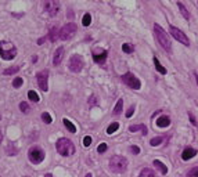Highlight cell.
<instances>
[{"label": "cell", "mask_w": 198, "mask_h": 177, "mask_svg": "<svg viewBox=\"0 0 198 177\" xmlns=\"http://www.w3.org/2000/svg\"><path fill=\"white\" fill-rule=\"evenodd\" d=\"M154 35H155V39H156V42H158L159 46H161L165 51L171 53L172 51V43H171V40H169L168 35L165 33V31L162 29L158 24L154 25Z\"/></svg>", "instance_id": "obj_1"}, {"label": "cell", "mask_w": 198, "mask_h": 177, "mask_svg": "<svg viewBox=\"0 0 198 177\" xmlns=\"http://www.w3.org/2000/svg\"><path fill=\"white\" fill-rule=\"evenodd\" d=\"M110 169H111V172L116 173V175H119V173H125L126 169H127L126 158H123L121 155H114L110 159Z\"/></svg>", "instance_id": "obj_2"}, {"label": "cell", "mask_w": 198, "mask_h": 177, "mask_svg": "<svg viewBox=\"0 0 198 177\" xmlns=\"http://www.w3.org/2000/svg\"><path fill=\"white\" fill-rule=\"evenodd\" d=\"M15 56H17V49L15 46L11 43V42H0V57L6 61L14 60Z\"/></svg>", "instance_id": "obj_3"}, {"label": "cell", "mask_w": 198, "mask_h": 177, "mask_svg": "<svg viewBox=\"0 0 198 177\" xmlns=\"http://www.w3.org/2000/svg\"><path fill=\"white\" fill-rule=\"evenodd\" d=\"M56 147H57V151H58L62 156H71V155H73V152H75V145H73V143L69 138H65V137L60 138V140L57 141Z\"/></svg>", "instance_id": "obj_4"}, {"label": "cell", "mask_w": 198, "mask_h": 177, "mask_svg": "<svg viewBox=\"0 0 198 177\" xmlns=\"http://www.w3.org/2000/svg\"><path fill=\"white\" fill-rule=\"evenodd\" d=\"M76 31H78L76 24H73V22H68V24H65L61 29H60V39H61V40L72 39V37L75 36Z\"/></svg>", "instance_id": "obj_5"}, {"label": "cell", "mask_w": 198, "mask_h": 177, "mask_svg": "<svg viewBox=\"0 0 198 177\" xmlns=\"http://www.w3.org/2000/svg\"><path fill=\"white\" fill-rule=\"evenodd\" d=\"M28 159L33 165H39L44 159V151L40 147H32L29 150V152H28Z\"/></svg>", "instance_id": "obj_6"}, {"label": "cell", "mask_w": 198, "mask_h": 177, "mask_svg": "<svg viewBox=\"0 0 198 177\" xmlns=\"http://www.w3.org/2000/svg\"><path fill=\"white\" fill-rule=\"evenodd\" d=\"M121 79H122V82L125 83L126 86H129V87L133 89V90H139L140 87H141V82H140V80L137 79L132 72L123 73V75L121 76Z\"/></svg>", "instance_id": "obj_7"}, {"label": "cell", "mask_w": 198, "mask_h": 177, "mask_svg": "<svg viewBox=\"0 0 198 177\" xmlns=\"http://www.w3.org/2000/svg\"><path fill=\"white\" fill-rule=\"evenodd\" d=\"M43 10L46 14H49L50 17H54V15L58 14L60 11V3L57 0H46L43 2Z\"/></svg>", "instance_id": "obj_8"}, {"label": "cell", "mask_w": 198, "mask_h": 177, "mask_svg": "<svg viewBox=\"0 0 198 177\" xmlns=\"http://www.w3.org/2000/svg\"><path fill=\"white\" fill-rule=\"evenodd\" d=\"M83 66H85V61L82 58V56L75 54V56L71 57V60H69V69H71L73 73L81 72V71L83 69Z\"/></svg>", "instance_id": "obj_9"}, {"label": "cell", "mask_w": 198, "mask_h": 177, "mask_svg": "<svg viewBox=\"0 0 198 177\" xmlns=\"http://www.w3.org/2000/svg\"><path fill=\"white\" fill-rule=\"evenodd\" d=\"M169 32H171V35L175 39L177 42H180V43H183L184 46H188V44H190V40H188V37L186 36V33H183V31H180L179 28L171 25V27H169Z\"/></svg>", "instance_id": "obj_10"}, {"label": "cell", "mask_w": 198, "mask_h": 177, "mask_svg": "<svg viewBox=\"0 0 198 177\" xmlns=\"http://www.w3.org/2000/svg\"><path fill=\"white\" fill-rule=\"evenodd\" d=\"M36 79H37V85H39V87L42 89L43 91H47V90H49V83H47V80H49V72H47L46 69L40 71V72H37Z\"/></svg>", "instance_id": "obj_11"}, {"label": "cell", "mask_w": 198, "mask_h": 177, "mask_svg": "<svg viewBox=\"0 0 198 177\" xmlns=\"http://www.w3.org/2000/svg\"><path fill=\"white\" fill-rule=\"evenodd\" d=\"M107 56H108V51L104 50V49H94L93 50V60H94V62H97V64H104L105 60H107Z\"/></svg>", "instance_id": "obj_12"}, {"label": "cell", "mask_w": 198, "mask_h": 177, "mask_svg": "<svg viewBox=\"0 0 198 177\" xmlns=\"http://www.w3.org/2000/svg\"><path fill=\"white\" fill-rule=\"evenodd\" d=\"M64 56H65V49L61 46V47H58L56 51H54V57H53V64L54 65H60V64L62 62V60H64Z\"/></svg>", "instance_id": "obj_13"}, {"label": "cell", "mask_w": 198, "mask_h": 177, "mask_svg": "<svg viewBox=\"0 0 198 177\" xmlns=\"http://www.w3.org/2000/svg\"><path fill=\"white\" fill-rule=\"evenodd\" d=\"M197 155V150H194V148H186V150L181 152V159L183 160H190V159H193L194 156Z\"/></svg>", "instance_id": "obj_14"}, {"label": "cell", "mask_w": 198, "mask_h": 177, "mask_svg": "<svg viewBox=\"0 0 198 177\" xmlns=\"http://www.w3.org/2000/svg\"><path fill=\"white\" fill-rule=\"evenodd\" d=\"M169 125H171V118L169 116L162 115V116H159L158 119H156V126L158 127H168Z\"/></svg>", "instance_id": "obj_15"}, {"label": "cell", "mask_w": 198, "mask_h": 177, "mask_svg": "<svg viewBox=\"0 0 198 177\" xmlns=\"http://www.w3.org/2000/svg\"><path fill=\"white\" fill-rule=\"evenodd\" d=\"M152 165H154V166L156 167V169H158V170H159V172H161V173H162V175H166V173H168V167H166V166H165V163H162V162H161V160L155 159V160H154V162H152Z\"/></svg>", "instance_id": "obj_16"}, {"label": "cell", "mask_w": 198, "mask_h": 177, "mask_svg": "<svg viewBox=\"0 0 198 177\" xmlns=\"http://www.w3.org/2000/svg\"><path fill=\"white\" fill-rule=\"evenodd\" d=\"M49 39L52 40V42H56V40L60 39V31L57 29L56 27L50 29V32H49Z\"/></svg>", "instance_id": "obj_17"}, {"label": "cell", "mask_w": 198, "mask_h": 177, "mask_svg": "<svg viewBox=\"0 0 198 177\" xmlns=\"http://www.w3.org/2000/svg\"><path fill=\"white\" fill-rule=\"evenodd\" d=\"M139 177H156L155 172L152 169H150V167H146V169H143L141 172H140Z\"/></svg>", "instance_id": "obj_18"}, {"label": "cell", "mask_w": 198, "mask_h": 177, "mask_svg": "<svg viewBox=\"0 0 198 177\" xmlns=\"http://www.w3.org/2000/svg\"><path fill=\"white\" fill-rule=\"evenodd\" d=\"M140 130L143 131V134H147L148 133V130H147V126H144V125H135V126H130L129 127V131H132V133H135V131Z\"/></svg>", "instance_id": "obj_19"}, {"label": "cell", "mask_w": 198, "mask_h": 177, "mask_svg": "<svg viewBox=\"0 0 198 177\" xmlns=\"http://www.w3.org/2000/svg\"><path fill=\"white\" fill-rule=\"evenodd\" d=\"M177 7H179V10H180L181 15H183V17L186 18V20H190V17H191V15H190V12H188V10H187V8L184 7V4H183V3H180V2H179V3H177Z\"/></svg>", "instance_id": "obj_20"}, {"label": "cell", "mask_w": 198, "mask_h": 177, "mask_svg": "<svg viewBox=\"0 0 198 177\" xmlns=\"http://www.w3.org/2000/svg\"><path fill=\"white\" fill-rule=\"evenodd\" d=\"M154 65H155V69L158 71L161 75H165V73H166V69H165V66H162V64L159 62V60L156 58V57H154Z\"/></svg>", "instance_id": "obj_21"}, {"label": "cell", "mask_w": 198, "mask_h": 177, "mask_svg": "<svg viewBox=\"0 0 198 177\" xmlns=\"http://www.w3.org/2000/svg\"><path fill=\"white\" fill-rule=\"evenodd\" d=\"M62 123H64V126H65L69 131H71V133H75V131H76V126L72 123L71 120H69V119H65V118H64V119H62Z\"/></svg>", "instance_id": "obj_22"}, {"label": "cell", "mask_w": 198, "mask_h": 177, "mask_svg": "<svg viewBox=\"0 0 198 177\" xmlns=\"http://www.w3.org/2000/svg\"><path fill=\"white\" fill-rule=\"evenodd\" d=\"M165 141V138L162 137V136H159V137H154V138H151V141H150V144H151L152 147H158L159 144H162Z\"/></svg>", "instance_id": "obj_23"}, {"label": "cell", "mask_w": 198, "mask_h": 177, "mask_svg": "<svg viewBox=\"0 0 198 177\" xmlns=\"http://www.w3.org/2000/svg\"><path fill=\"white\" fill-rule=\"evenodd\" d=\"M119 129V123L118 122H114V123H111L110 126H108V129H107V134H112V133H115V131Z\"/></svg>", "instance_id": "obj_24"}, {"label": "cell", "mask_w": 198, "mask_h": 177, "mask_svg": "<svg viewBox=\"0 0 198 177\" xmlns=\"http://www.w3.org/2000/svg\"><path fill=\"white\" fill-rule=\"evenodd\" d=\"M122 108H123V100H118L116 105H115V108H114V115H119L121 111H122Z\"/></svg>", "instance_id": "obj_25"}, {"label": "cell", "mask_w": 198, "mask_h": 177, "mask_svg": "<svg viewBox=\"0 0 198 177\" xmlns=\"http://www.w3.org/2000/svg\"><path fill=\"white\" fill-rule=\"evenodd\" d=\"M28 97H29V100H32L33 102H39V101H40V98H39V96H37V93L33 91V90H29V91H28Z\"/></svg>", "instance_id": "obj_26"}, {"label": "cell", "mask_w": 198, "mask_h": 177, "mask_svg": "<svg viewBox=\"0 0 198 177\" xmlns=\"http://www.w3.org/2000/svg\"><path fill=\"white\" fill-rule=\"evenodd\" d=\"M82 24H83V27H89V25L92 24V15L89 14V12H86L83 15V20H82Z\"/></svg>", "instance_id": "obj_27"}, {"label": "cell", "mask_w": 198, "mask_h": 177, "mask_svg": "<svg viewBox=\"0 0 198 177\" xmlns=\"http://www.w3.org/2000/svg\"><path fill=\"white\" fill-rule=\"evenodd\" d=\"M18 71H20V66H11V68H7V69H4V75H12V73H17Z\"/></svg>", "instance_id": "obj_28"}, {"label": "cell", "mask_w": 198, "mask_h": 177, "mask_svg": "<svg viewBox=\"0 0 198 177\" xmlns=\"http://www.w3.org/2000/svg\"><path fill=\"white\" fill-rule=\"evenodd\" d=\"M122 50H123V53H126V54H132L133 53V46L132 44H129V43H125V44H122Z\"/></svg>", "instance_id": "obj_29"}, {"label": "cell", "mask_w": 198, "mask_h": 177, "mask_svg": "<svg viewBox=\"0 0 198 177\" xmlns=\"http://www.w3.org/2000/svg\"><path fill=\"white\" fill-rule=\"evenodd\" d=\"M42 119H43V122L46 125H50L53 122V119H52V116H50L49 112H43V114H42Z\"/></svg>", "instance_id": "obj_30"}, {"label": "cell", "mask_w": 198, "mask_h": 177, "mask_svg": "<svg viewBox=\"0 0 198 177\" xmlns=\"http://www.w3.org/2000/svg\"><path fill=\"white\" fill-rule=\"evenodd\" d=\"M187 177H198V166L193 167L187 172Z\"/></svg>", "instance_id": "obj_31"}, {"label": "cell", "mask_w": 198, "mask_h": 177, "mask_svg": "<svg viewBox=\"0 0 198 177\" xmlns=\"http://www.w3.org/2000/svg\"><path fill=\"white\" fill-rule=\"evenodd\" d=\"M20 109L22 112H24V114H28V112L31 111V108H29V105L27 104V102H21L20 104Z\"/></svg>", "instance_id": "obj_32"}, {"label": "cell", "mask_w": 198, "mask_h": 177, "mask_svg": "<svg viewBox=\"0 0 198 177\" xmlns=\"http://www.w3.org/2000/svg\"><path fill=\"white\" fill-rule=\"evenodd\" d=\"M22 83H24L22 78H15L12 80V87H20V86H22Z\"/></svg>", "instance_id": "obj_33"}, {"label": "cell", "mask_w": 198, "mask_h": 177, "mask_svg": "<svg viewBox=\"0 0 198 177\" xmlns=\"http://www.w3.org/2000/svg\"><path fill=\"white\" fill-rule=\"evenodd\" d=\"M107 144H105V143H101L100 144V145H98L97 147V152H100V154H103V152H105V151H107Z\"/></svg>", "instance_id": "obj_34"}, {"label": "cell", "mask_w": 198, "mask_h": 177, "mask_svg": "<svg viewBox=\"0 0 198 177\" xmlns=\"http://www.w3.org/2000/svg\"><path fill=\"white\" fill-rule=\"evenodd\" d=\"M188 118H190V122H191V125H193V126H198V122L196 120V118H194L193 112H188Z\"/></svg>", "instance_id": "obj_35"}, {"label": "cell", "mask_w": 198, "mask_h": 177, "mask_svg": "<svg viewBox=\"0 0 198 177\" xmlns=\"http://www.w3.org/2000/svg\"><path fill=\"white\" fill-rule=\"evenodd\" d=\"M90 144H92V137L90 136H86L83 138V145L85 147H90Z\"/></svg>", "instance_id": "obj_36"}, {"label": "cell", "mask_w": 198, "mask_h": 177, "mask_svg": "<svg viewBox=\"0 0 198 177\" xmlns=\"http://www.w3.org/2000/svg\"><path fill=\"white\" fill-rule=\"evenodd\" d=\"M130 151H132L135 155H139V154H140V148L137 145H132V147H130Z\"/></svg>", "instance_id": "obj_37"}, {"label": "cell", "mask_w": 198, "mask_h": 177, "mask_svg": "<svg viewBox=\"0 0 198 177\" xmlns=\"http://www.w3.org/2000/svg\"><path fill=\"white\" fill-rule=\"evenodd\" d=\"M133 112H135V108H133V107H130L129 109H127V112L125 114V116H126V118H130V116H132V115H133Z\"/></svg>", "instance_id": "obj_38"}, {"label": "cell", "mask_w": 198, "mask_h": 177, "mask_svg": "<svg viewBox=\"0 0 198 177\" xmlns=\"http://www.w3.org/2000/svg\"><path fill=\"white\" fill-rule=\"evenodd\" d=\"M7 151L10 152V155H17V150H15V148L12 147V145L8 147V148H7Z\"/></svg>", "instance_id": "obj_39"}, {"label": "cell", "mask_w": 198, "mask_h": 177, "mask_svg": "<svg viewBox=\"0 0 198 177\" xmlns=\"http://www.w3.org/2000/svg\"><path fill=\"white\" fill-rule=\"evenodd\" d=\"M44 40H46V37H40V39L37 40V44H39V46H40V44H43V43H44Z\"/></svg>", "instance_id": "obj_40"}, {"label": "cell", "mask_w": 198, "mask_h": 177, "mask_svg": "<svg viewBox=\"0 0 198 177\" xmlns=\"http://www.w3.org/2000/svg\"><path fill=\"white\" fill-rule=\"evenodd\" d=\"M94 100H96L94 97H92V100H90V105H93V104H94V102H96V101H94Z\"/></svg>", "instance_id": "obj_41"}, {"label": "cell", "mask_w": 198, "mask_h": 177, "mask_svg": "<svg viewBox=\"0 0 198 177\" xmlns=\"http://www.w3.org/2000/svg\"><path fill=\"white\" fill-rule=\"evenodd\" d=\"M194 76H196V80H197V83H198V73L196 72V73H194Z\"/></svg>", "instance_id": "obj_42"}, {"label": "cell", "mask_w": 198, "mask_h": 177, "mask_svg": "<svg viewBox=\"0 0 198 177\" xmlns=\"http://www.w3.org/2000/svg\"><path fill=\"white\" fill-rule=\"evenodd\" d=\"M2 140H3V134H2V131H0V143H2Z\"/></svg>", "instance_id": "obj_43"}, {"label": "cell", "mask_w": 198, "mask_h": 177, "mask_svg": "<svg viewBox=\"0 0 198 177\" xmlns=\"http://www.w3.org/2000/svg\"><path fill=\"white\" fill-rule=\"evenodd\" d=\"M44 177H53V176H52V175H50V173H47V175H46V176H44Z\"/></svg>", "instance_id": "obj_44"}, {"label": "cell", "mask_w": 198, "mask_h": 177, "mask_svg": "<svg viewBox=\"0 0 198 177\" xmlns=\"http://www.w3.org/2000/svg\"><path fill=\"white\" fill-rule=\"evenodd\" d=\"M85 177H92V175H90V173H87V175H86Z\"/></svg>", "instance_id": "obj_45"}]
</instances>
